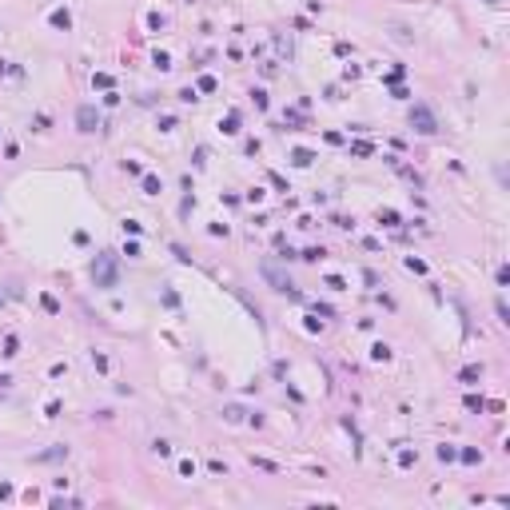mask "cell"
Segmentation results:
<instances>
[{"mask_svg":"<svg viewBox=\"0 0 510 510\" xmlns=\"http://www.w3.org/2000/svg\"><path fill=\"white\" fill-rule=\"evenodd\" d=\"M379 223H383V227H399V212H391V207L379 212Z\"/></svg>","mask_w":510,"mask_h":510,"instance_id":"cell-5","label":"cell"},{"mask_svg":"<svg viewBox=\"0 0 510 510\" xmlns=\"http://www.w3.org/2000/svg\"><path fill=\"white\" fill-rule=\"evenodd\" d=\"M76 124H80V132H96V124H100L96 108H92V104H84V108L76 112Z\"/></svg>","mask_w":510,"mask_h":510,"instance_id":"cell-3","label":"cell"},{"mask_svg":"<svg viewBox=\"0 0 510 510\" xmlns=\"http://www.w3.org/2000/svg\"><path fill=\"white\" fill-rule=\"evenodd\" d=\"M411 124H414V132H423V136L438 132V120H435V112H431L427 104H414V108H411Z\"/></svg>","mask_w":510,"mask_h":510,"instance_id":"cell-2","label":"cell"},{"mask_svg":"<svg viewBox=\"0 0 510 510\" xmlns=\"http://www.w3.org/2000/svg\"><path fill=\"white\" fill-rule=\"evenodd\" d=\"M40 303H44V311H52V315L60 311V303H56V299H52V295H40Z\"/></svg>","mask_w":510,"mask_h":510,"instance_id":"cell-11","label":"cell"},{"mask_svg":"<svg viewBox=\"0 0 510 510\" xmlns=\"http://www.w3.org/2000/svg\"><path fill=\"white\" fill-rule=\"evenodd\" d=\"M219 132H227V136H235V132H239V116H235V112H231L227 120H219Z\"/></svg>","mask_w":510,"mask_h":510,"instance_id":"cell-4","label":"cell"},{"mask_svg":"<svg viewBox=\"0 0 510 510\" xmlns=\"http://www.w3.org/2000/svg\"><path fill=\"white\" fill-rule=\"evenodd\" d=\"M92 279H96V287H104V291H112V287H120V267H116V255H96L92 259Z\"/></svg>","mask_w":510,"mask_h":510,"instance_id":"cell-1","label":"cell"},{"mask_svg":"<svg viewBox=\"0 0 510 510\" xmlns=\"http://www.w3.org/2000/svg\"><path fill=\"white\" fill-rule=\"evenodd\" d=\"M486 4H498V0H486Z\"/></svg>","mask_w":510,"mask_h":510,"instance_id":"cell-12","label":"cell"},{"mask_svg":"<svg viewBox=\"0 0 510 510\" xmlns=\"http://www.w3.org/2000/svg\"><path fill=\"white\" fill-rule=\"evenodd\" d=\"M478 375H483V371H478V367H462V375H459V379H462V383H474Z\"/></svg>","mask_w":510,"mask_h":510,"instance_id":"cell-10","label":"cell"},{"mask_svg":"<svg viewBox=\"0 0 510 510\" xmlns=\"http://www.w3.org/2000/svg\"><path fill=\"white\" fill-rule=\"evenodd\" d=\"M323 255H327V251H323V247H307V251H303V259H307V263H319V259H323Z\"/></svg>","mask_w":510,"mask_h":510,"instance_id":"cell-8","label":"cell"},{"mask_svg":"<svg viewBox=\"0 0 510 510\" xmlns=\"http://www.w3.org/2000/svg\"><path fill=\"white\" fill-rule=\"evenodd\" d=\"M144 192L156 195V192H160V179H156V175H144Z\"/></svg>","mask_w":510,"mask_h":510,"instance_id":"cell-7","label":"cell"},{"mask_svg":"<svg viewBox=\"0 0 510 510\" xmlns=\"http://www.w3.org/2000/svg\"><path fill=\"white\" fill-rule=\"evenodd\" d=\"M52 24H56V28H68L72 16H68V12H52Z\"/></svg>","mask_w":510,"mask_h":510,"instance_id":"cell-9","label":"cell"},{"mask_svg":"<svg viewBox=\"0 0 510 510\" xmlns=\"http://www.w3.org/2000/svg\"><path fill=\"white\" fill-rule=\"evenodd\" d=\"M291 160H295V164H299V168H307V164H311V160H315V152H307V147H299V152H295V156H291Z\"/></svg>","mask_w":510,"mask_h":510,"instance_id":"cell-6","label":"cell"}]
</instances>
